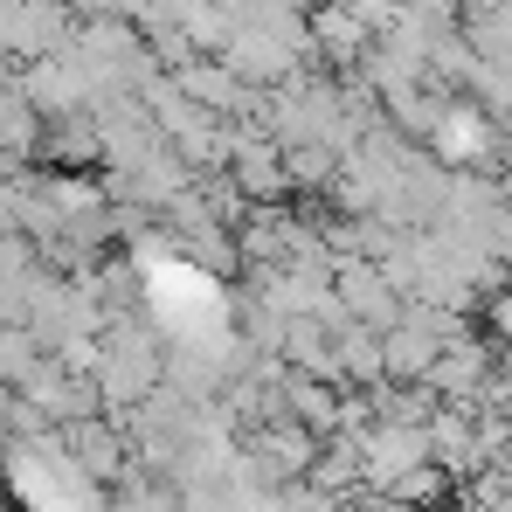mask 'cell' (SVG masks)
I'll list each match as a JSON object with an SVG mask.
<instances>
[{
	"label": "cell",
	"mask_w": 512,
	"mask_h": 512,
	"mask_svg": "<svg viewBox=\"0 0 512 512\" xmlns=\"http://www.w3.org/2000/svg\"><path fill=\"white\" fill-rule=\"evenodd\" d=\"M429 160L443 173H478L506 160V125L478 104H443V118L429 125Z\"/></svg>",
	"instance_id": "cell-1"
},
{
	"label": "cell",
	"mask_w": 512,
	"mask_h": 512,
	"mask_svg": "<svg viewBox=\"0 0 512 512\" xmlns=\"http://www.w3.org/2000/svg\"><path fill=\"white\" fill-rule=\"evenodd\" d=\"M340 7H346V14H360L367 28H388V21L402 14V0H340Z\"/></svg>",
	"instance_id": "cell-5"
},
{
	"label": "cell",
	"mask_w": 512,
	"mask_h": 512,
	"mask_svg": "<svg viewBox=\"0 0 512 512\" xmlns=\"http://www.w3.org/2000/svg\"><path fill=\"white\" fill-rule=\"evenodd\" d=\"M429 464H436L443 478H471V471H485V443H478V409L436 402V416H429Z\"/></svg>",
	"instance_id": "cell-2"
},
{
	"label": "cell",
	"mask_w": 512,
	"mask_h": 512,
	"mask_svg": "<svg viewBox=\"0 0 512 512\" xmlns=\"http://www.w3.org/2000/svg\"><path fill=\"white\" fill-rule=\"evenodd\" d=\"M229 173L243 194H277L284 187V146L277 139H236L229 146Z\"/></svg>",
	"instance_id": "cell-4"
},
{
	"label": "cell",
	"mask_w": 512,
	"mask_h": 512,
	"mask_svg": "<svg viewBox=\"0 0 512 512\" xmlns=\"http://www.w3.org/2000/svg\"><path fill=\"white\" fill-rule=\"evenodd\" d=\"M485 381H492V353H485V346L464 333L457 346H443V353H436V367H429L423 388L436 395V402H457V409H471V402L485 395Z\"/></svg>",
	"instance_id": "cell-3"
}]
</instances>
